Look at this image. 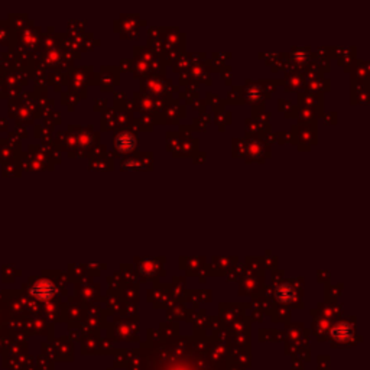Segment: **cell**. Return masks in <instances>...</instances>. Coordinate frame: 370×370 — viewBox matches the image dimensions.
Masks as SVG:
<instances>
[{
    "label": "cell",
    "mask_w": 370,
    "mask_h": 370,
    "mask_svg": "<svg viewBox=\"0 0 370 370\" xmlns=\"http://www.w3.org/2000/svg\"><path fill=\"white\" fill-rule=\"evenodd\" d=\"M136 143H138L136 138H135L132 133H129V132H122V133H119L115 139L116 147H117L122 154L132 152V151L136 147Z\"/></svg>",
    "instance_id": "1"
},
{
    "label": "cell",
    "mask_w": 370,
    "mask_h": 370,
    "mask_svg": "<svg viewBox=\"0 0 370 370\" xmlns=\"http://www.w3.org/2000/svg\"><path fill=\"white\" fill-rule=\"evenodd\" d=\"M32 293L39 300H49L55 293V286L49 281L44 279L35 284V286L32 288Z\"/></svg>",
    "instance_id": "2"
},
{
    "label": "cell",
    "mask_w": 370,
    "mask_h": 370,
    "mask_svg": "<svg viewBox=\"0 0 370 370\" xmlns=\"http://www.w3.org/2000/svg\"><path fill=\"white\" fill-rule=\"evenodd\" d=\"M276 297L279 300L282 301H289L292 300L293 297V289L289 285H282L279 289H278Z\"/></svg>",
    "instance_id": "3"
},
{
    "label": "cell",
    "mask_w": 370,
    "mask_h": 370,
    "mask_svg": "<svg viewBox=\"0 0 370 370\" xmlns=\"http://www.w3.org/2000/svg\"><path fill=\"white\" fill-rule=\"evenodd\" d=\"M124 166H126V168H136V166H139V163L136 161L131 159V161L124 162Z\"/></svg>",
    "instance_id": "4"
}]
</instances>
